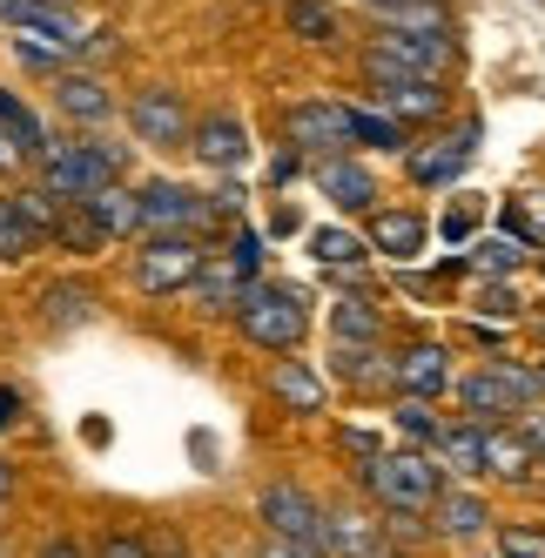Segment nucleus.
<instances>
[{
    "mask_svg": "<svg viewBox=\"0 0 545 558\" xmlns=\"http://www.w3.org/2000/svg\"><path fill=\"white\" fill-rule=\"evenodd\" d=\"M538 371L525 364H479V371H458L451 377V404L464 424L498 430V424H519L525 411H538Z\"/></svg>",
    "mask_w": 545,
    "mask_h": 558,
    "instance_id": "nucleus-1",
    "label": "nucleus"
},
{
    "mask_svg": "<svg viewBox=\"0 0 545 558\" xmlns=\"http://www.w3.org/2000/svg\"><path fill=\"white\" fill-rule=\"evenodd\" d=\"M129 169V155L114 142H48L41 155V189L55 195L61 209H88L101 189H114Z\"/></svg>",
    "mask_w": 545,
    "mask_h": 558,
    "instance_id": "nucleus-2",
    "label": "nucleus"
},
{
    "mask_svg": "<svg viewBox=\"0 0 545 558\" xmlns=\"http://www.w3.org/2000/svg\"><path fill=\"white\" fill-rule=\"evenodd\" d=\"M364 492H371V505H377L384 518H432V505H438V492H445V471L432 464V451L398 445V451H384V458L364 471Z\"/></svg>",
    "mask_w": 545,
    "mask_h": 558,
    "instance_id": "nucleus-3",
    "label": "nucleus"
},
{
    "mask_svg": "<svg viewBox=\"0 0 545 558\" xmlns=\"http://www.w3.org/2000/svg\"><path fill=\"white\" fill-rule=\"evenodd\" d=\"M237 330L269 356H290L310 337V296L296 283H250L237 303Z\"/></svg>",
    "mask_w": 545,
    "mask_h": 558,
    "instance_id": "nucleus-4",
    "label": "nucleus"
},
{
    "mask_svg": "<svg viewBox=\"0 0 545 558\" xmlns=\"http://www.w3.org/2000/svg\"><path fill=\"white\" fill-rule=\"evenodd\" d=\"M364 82H371V95H377V114H391L398 129H404V122H438L445 101H451L445 82H424V74L391 68V61H377V54H364Z\"/></svg>",
    "mask_w": 545,
    "mask_h": 558,
    "instance_id": "nucleus-5",
    "label": "nucleus"
},
{
    "mask_svg": "<svg viewBox=\"0 0 545 558\" xmlns=\"http://www.w3.org/2000/svg\"><path fill=\"white\" fill-rule=\"evenodd\" d=\"M203 263H209V250L196 235H148L135 250V290L142 296H182V290H196Z\"/></svg>",
    "mask_w": 545,
    "mask_h": 558,
    "instance_id": "nucleus-6",
    "label": "nucleus"
},
{
    "mask_svg": "<svg viewBox=\"0 0 545 558\" xmlns=\"http://www.w3.org/2000/svg\"><path fill=\"white\" fill-rule=\"evenodd\" d=\"M256 518L269 538H296V545H317L324 551V498L303 485V477H269L256 492Z\"/></svg>",
    "mask_w": 545,
    "mask_h": 558,
    "instance_id": "nucleus-7",
    "label": "nucleus"
},
{
    "mask_svg": "<svg viewBox=\"0 0 545 558\" xmlns=\"http://www.w3.org/2000/svg\"><path fill=\"white\" fill-rule=\"evenodd\" d=\"M424 525H432V538H438V545H464V551H479V545H492L498 511H492L485 485H445Z\"/></svg>",
    "mask_w": 545,
    "mask_h": 558,
    "instance_id": "nucleus-8",
    "label": "nucleus"
},
{
    "mask_svg": "<svg viewBox=\"0 0 545 558\" xmlns=\"http://www.w3.org/2000/svg\"><path fill=\"white\" fill-rule=\"evenodd\" d=\"M283 135H290V155H317V162H337L350 155V108L343 101H296L283 114Z\"/></svg>",
    "mask_w": 545,
    "mask_h": 558,
    "instance_id": "nucleus-9",
    "label": "nucleus"
},
{
    "mask_svg": "<svg viewBox=\"0 0 545 558\" xmlns=\"http://www.w3.org/2000/svg\"><path fill=\"white\" fill-rule=\"evenodd\" d=\"M129 129H135V142L142 148H189V101H182V88H169V82H148V88H135V101H129Z\"/></svg>",
    "mask_w": 545,
    "mask_h": 558,
    "instance_id": "nucleus-10",
    "label": "nucleus"
},
{
    "mask_svg": "<svg viewBox=\"0 0 545 558\" xmlns=\"http://www.w3.org/2000/svg\"><path fill=\"white\" fill-rule=\"evenodd\" d=\"M135 209H142L148 235H196L209 222V195H196L189 182H142Z\"/></svg>",
    "mask_w": 545,
    "mask_h": 558,
    "instance_id": "nucleus-11",
    "label": "nucleus"
},
{
    "mask_svg": "<svg viewBox=\"0 0 545 558\" xmlns=\"http://www.w3.org/2000/svg\"><path fill=\"white\" fill-rule=\"evenodd\" d=\"M364 54L391 61V68H411V74H424V82H445V74L458 68V41H451V34H398V27H377V41Z\"/></svg>",
    "mask_w": 545,
    "mask_h": 558,
    "instance_id": "nucleus-12",
    "label": "nucleus"
},
{
    "mask_svg": "<svg viewBox=\"0 0 545 558\" xmlns=\"http://www.w3.org/2000/svg\"><path fill=\"white\" fill-rule=\"evenodd\" d=\"M451 350L445 343H432V337H424V343H404L398 356H391V390L398 397H417V404H438V397L451 390Z\"/></svg>",
    "mask_w": 545,
    "mask_h": 558,
    "instance_id": "nucleus-13",
    "label": "nucleus"
},
{
    "mask_svg": "<svg viewBox=\"0 0 545 558\" xmlns=\"http://www.w3.org/2000/svg\"><path fill=\"white\" fill-rule=\"evenodd\" d=\"M384 551V518H371L364 505H324V558H377Z\"/></svg>",
    "mask_w": 545,
    "mask_h": 558,
    "instance_id": "nucleus-14",
    "label": "nucleus"
},
{
    "mask_svg": "<svg viewBox=\"0 0 545 558\" xmlns=\"http://www.w3.org/2000/svg\"><path fill=\"white\" fill-rule=\"evenodd\" d=\"M189 148H196V162H203V169L237 175V169L250 162V129H243V114H229V108L203 114V122L189 129Z\"/></svg>",
    "mask_w": 545,
    "mask_h": 558,
    "instance_id": "nucleus-15",
    "label": "nucleus"
},
{
    "mask_svg": "<svg viewBox=\"0 0 545 558\" xmlns=\"http://www.w3.org/2000/svg\"><path fill=\"white\" fill-rule=\"evenodd\" d=\"M432 464L445 471V485H479L485 477V430L464 424V417H445V430L432 437Z\"/></svg>",
    "mask_w": 545,
    "mask_h": 558,
    "instance_id": "nucleus-16",
    "label": "nucleus"
},
{
    "mask_svg": "<svg viewBox=\"0 0 545 558\" xmlns=\"http://www.w3.org/2000/svg\"><path fill=\"white\" fill-rule=\"evenodd\" d=\"M14 34H27V41H41L55 54H82L88 48V27H82V14H74L68 0H34V8L14 21Z\"/></svg>",
    "mask_w": 545,
    "mask_h": 558,
    "instance_id": "nucleus-17",
    "label": "nucleus"
},
{
    "mask_svg": "<svg viewBox=\"0 0 545 558\" xmlns=\"http://www.w3.org/2000/svg\"><path fill=\"white\" fill-rule=\"evenodd\" d=\"M269 397L290 411V417H324L330 411V384L303 364V356H277V371H269Z\"/></svg>",
    "mask_w": 545,
    "mask_h": 558,
    "instance_id": "nucleus-18",
    "label": "nucleus"
},
{
    "mask_svg": "<svg viewBox=\"0 0 545 558\" xmlns=\"http://www.w3.org/2000/svg\"><path fill=\"white\" fill-rule=\"evenodd\" d=\"M472 155H479V129H458L438 148H417L411 155V182L417 189H445V182H458L464 169H472Z\"/></svg>",
    "mask_w": 545,
    "mask_h": 558,
    "instance_id": "nucleus-19",
    "label": "nucleus"
},
{
    "mask_svg": "<svg viewBox=\"0 0 545 558\" xmlns=\"http://www.w3.org/2000/svg\"><path fill=\"white\" fill-rule=\"evenodd\" d=\"M310 182H317V189L330 195L337 209H350V216H364V209L377 203V175L358 162V155H337V162H317V169H310Z\"/></svg>",
    "mask_w": 545,
    "mask_h": 558,
    "instance_id": "nucleus-20",
    "label": "nucleus"
},
{
    "mask_svg": "<svg viewBox=\"0 0 545 558\" xmlns=\"http://www.w3.org/2000/svg\"><path fill=\"white\" fill-rule=\"evenodd\" d=\"M424 243H432V229H424V216H411V209H377L371 235H364V250L391 256V263H417Z\"/></svg>",
    "mask_w": 545,
    "mask_h": 558,
    "instance_id": "nucleus-21",
    "label": "nucleus"
},
{
    "mask_svg": "<svg viewBox=\"0 0 545 558\" xmlns=\"http://www.w3.org/2000/svg\"><path fill=\"white\" fill-rule=\"evenodd\" d=\"M330 337H337V350H377V343H384V310H377L364 290L337 296V303H330Z\"/></svg>",
    "mask_w": 545,
    "mask_h": 558,
    "instance_id": "nucleus-22",
    "label": "nucleus"
},
{
    "mask_svg": "<svg viewBox=\"0 0 545 558\" xmlns=\"http://www.w3.org/2000/svg\"><path fill=\"white\" fill-rule=\"evenodd\" d=\"M485 477H498V485H532L538 464H532V445L519 424H498L485 430Z\"/></svg>",
    "mask_w": 545,
    "mask_h": 558,
    "instance_id": "nucleus-23",
    "label": "nucleus"
},
{
    "mask_svg": "<svg viewBox=\"0 0 545 558\" xmlns=\"http://www.w3.org/2000/svg\"><path fill=\"white\" fill-rule=\"evenodd\" d=\"M55 108L68 114V122H108V114H114V95L95 82V74H61V82H55Z\"/></svg>",
    "mask_w": 545,
    "mask_h": 558,
    "instance_id": "nucleus-24",
    "label": "nucleus"
},
{
    "mask_svg": "<svg viewBox=\"0 0 545 558\" xmlns=\"http://www.w3.org/2000/svg\"><path fill=\"white\" fill-rule=\"evenodd\" d=\"M0 135H8L14 155H27V162H41L48 155V129H41V114H34L14 88H0Z\"/></svg>",
    "mask_w": 545,
    "mask_h": 558,
    "instance_id": "nucleus-25",
    "label": "nucleus"
},
{
    "mask_svg": "<svg viewBox=\"0 0 545 558\" xmlns=\"http://www.w3.org/2000/svg\"><path fill=\"white\" fill-rule=\"evenodd\" d=\"M283 27L296 34V41H310V48L343 41V14L330 8V0H283Z\"/></svg>",
    "mask_w": 545,
    "mask_h": 558,
    "instance_id": "nucleus-26",
    "label": "nucleus"
},
{
    "mask_svg": "<svg viewBox=\"0 0 545 558\" xmlns=\"http://www.w3.org/2000/svg\"><path fill=\"white\" fill-rule=\"evenodd\" d=\"M371 14H377L384 27H398V34H451L445 0H377Z\"/></svg>",
    "mask_w": 545,
    "mask_h": 558,
    "instance_id": "nucleus-27",
    "label": "nucleus"
},
{
    "mask_svg": "<svg viewBox=\"0 0 545 558\" xmlns=\"http://www.w3.org/2000/svg\"><path fill=\"white\" fill-rule=\"evenodd\" d=\"M243 290H250V276H243L237 263H229V256H209L189 296H196L203 310H237V303H243Z\"/></svg>",
    "mask_w": 545,
    "mask_h": 558,
    "instance_id": "nucleus-28",
    "label": "nucleus"
},
{
    "mask_svg": "<svg viewBox=\"0 0 545 558\" xmlns=\"http://www.w3.org/2000/svg\"><path fill=\"white\" fill-rule=\"evenodd\" d=\"M95 316V290L88 283H48L41 290V324L48 330H74V324H88Z\"/></svg>",
    "mask_w": 545,
    "mask_h": 558,
    "instance_id": "nucleus-29",
    "label": "nucleus"
},
{
    "mask_svg": "<svg viewBox=\"0 0 545 558\" xmlns=\"http://www.w3.org/2000/svg\"><path fill=\"white\" fill-rule=\"evenodd\" d=\"M48 235L27 222V209H21V195H0V263H27L34 250H41Z\"/></svg>",
    "mask_w": 545,
    "mask_h": 558,
    "instance_id": "nucleus-30",
    "label": "nucleus"
},
{
    "mask_svg": "<svg viewBox=\"0 0 545 558\" xmlns=\"http://www.w3.org/2000/svg\"><path fill=\"white\" fill-rule=\"evenodd\" d=\"M88 222L108 235V243H114V235H135L142 229V209H135V189H122V182H114V189H101L95 195V203H88Z\"/></svg>",
    "mask_w": 545,
    "mask_h": 558,
    "instance_id": "nucleus-31",
    "label": "nucleus"
},
{
    "mask_svg": "<svg viewBox=\"0 0 545 558\" xmlns=\"http://www.w3.org/2000/svg\"><path fill=\"white\" fill-rule=\"evenodd\" d=\"M391 430L404 437L411 451H432V437L445 430V411L438 404H417V397H398V404H391Z\"/></svg>",
    "mask_w": 545,
    "mask_h": 558,
    "instance_id": "nucleus-32",
    "label": "nucleus"
},
{
    "mask_svg": "<svg viewBox=\"0 0 545 558\" xmlns=\"http://www.w3.org/2000/svg\"><path fill=\"white\" fill-rule=\"evenodd\" d=\"M350 390H391V356H384V343L377 350H337V364H330Z\"/></svg>",
    "mask_w": 545,
    "mask_h": 558,
    "instance_id": "nucleus-33",
    "label": "nucleus"
},
{
    "mask_svg": "<svg viewBox=\"0 0 545 558\" xmlns=\"http://www.w3.org/2000/svg\"><path fill=\"white\" fill-rule=\"evenodd\" d=\"M350 142L377 148V155H398L404 148V129L391 122V114H377V108H350Z\"/></svg>",
    "mask_w": 545,
    "mask_h": 558,
    "instance_id": "nucleus-34",
    "label": "nucleus"
},
{
    "mask_svg": "<svg viewBox=\"0 0 545 558\" xmlns=\"http://www.w3.org/2000/svg\"><path fill=\"white\" fill-rule=\"evenodd\" d=\"M492 551L498 558H545V525H532V518H498Z\"/></svg>",
    "mask_w": 545,
    "mask_h": 558,
    "instance_id": "nucleus-35",
    "label": "nucleus"
},
{
    "mask_svg": "<svg viewBox=\"0 0 545 558\" xmlns=\"http://www.w3.org/2000/svg\"><path fill=\"white\" fill-rule=\"evenodd\" d=\"M310 256H317L324 269H350V263H364V243L350 229H317L310 235Z\"/></svg>",
    "mask_w": 545,
    "mask_h": 558,
    "instance_id": "nucleus-36",
    "label": "nucleus"
},
{
    "mask_svg": "<svg viewBox=\"0 0 545 558\" xmlns=\"http://www.w3.org/2000/svg\"><path fill=\"white\" fill-rule=\"evenodd\" d=\"M472 269H485V276H512L519 263H525V250L519 243H505V235H485V243H472V256H464Z\"/></svg>",
    "mask_w": 545,
    "mask_h": 558,
    "instance_id": "nucleus-37",
    "label": "nucleus"
},
{
    "mask_svg": "<svg viewBox=\"0 0 545 558\" xmlns=\"http://www.w3.org/2000/svg\"><path fill=\"white\" fill-rule=\"evenodd\" d=\"M88 558H155V538H142V532H108Z\"/></svg>",
    "mask_w": 545,
    "mask_h": 558,
    "instance_id": "nucleus-38",
    "label": "nucleus"
},
{
    "mask_svg": "<svg viewBox=\"0 0 545 558\" xmlns=\"http://www.w3.org/2000/svg\"><path fill=\"white\" fill-rule=\"evenodd\" d=\"M229 263H237L250 283H263V235H256V229H243L237 243H229Z\"/></svg>",
    "mask_w": 545,
    "mask_h": 558,
    "instance_id": "nucleus-39",
    "label": "nucleus"
},
{
    "mask_svg": "<svg viewBox=\"0 0 545 558\" xmlns=\"http://www.w3.org/2000/svg\"><path fill=\"white\" fill-rule=\"evenodd\" d=\"M337 445H343L350 458H358V477H364V471H371V464L384 458V445H377V430H337Z\"/></svg>",
    "mask_w": 545,
    "mask_h": 558,
    "instance_id": "nucleus-40",
    "label": "nucleus"
},
{
    "mask_svg": "<svg viewBox=\"0 0 545 558\" xmlns=\"http://www.w3.org/2000/svg\"><path fill=\"white\" fill-rule=\"evenodd\" d=\"M519 430H525L532 464H538V477H545V411H525V417H519Z\"/></svg>",
    "mask_w": 545,
    "mask_h": 558,
    "instance_id": "nucleus-41",
    "label": "nucleus"
},
{
    "mask_svg": "<svg viewBox=\"0 0 545 558\" xmlns=\"http://www.w3.org/2000/svg\"><path fill=\"white\" fill-rule=\"evenodd\" d=\"M14 54H21V68H61V54L41 48V41H27V34H14Z\"/></svg>",
    "mask_w": 545,
    "mask_h": 558,
    "instance_id": "nucleus-42",
    "label": "nucleus"
},
{
    "mask_svg": "<svg viewBox=\"0 0 545 558\" xmlns=\"http://www.w3.org/2000/svg\"><path fill=\"white\" fill-rule=\"evenodd\" d=\"M472 229H479V203H458V209L445 216V235H451V243H464Z\"/></svg>",
    "mask_w": 545,
    "mask_h": 558,
    "instance_id": "nucleus-43",
    "label": "nucleus"
},
{
    "mask_svg": "<svg viewBox=\"0 0 545 558\" xmlns=\"http://www.w3.org/2000/svg\"><path fill=\"white\" fill-rule=\"evenodd\" d=\"M34 558H88V545L61 532V538H48V545H41V551H34Z\"/></svg>",
    "mask_w": 545,
    "mask_h": 558,
    "instance_id": "nucleus-44",
    "label": "nucleus"
},
{
    "mask_svg": "<svg viewBox=\"0 0 545 558\" xmlns=\"http://www.w3.org/2000/svg\"><path fill=\"white\" fill-rule=\"evenodd\" d=\"M8 424H21V390L0 384V430H8Z\"/></svg>",
    "mask_w": 545,
    "mask_h": 558,
    "instance_id": "nucleus-45",
    "label": "nucleus"
},
{
    "mask_svg": "<svg viewBox=\"0 0 545 558\" xmlns=\"http://www.w3.org/2000/svg\"><path fill=\"white\" fill-rule=\"evenodd\" d=\"M485 310H492V316H519V303H512V290H505V283L485 290Z\"/></svg>",
    "mask_w": 545,
    "mask_h": 558,
    "instance_id": "nucleus-46",
    "label": "nucleus"
},
{
    "mask_svg": "<svg viewBox=\"0 0 545 558\" xmlns=\"http://www.w3.org/2000/svg\"><path fill=\"white\" fill-rule=\"evenodd\" d=\"M27 8H34V0H0V21H8V27H14V21H21Z\"/></svg>",
    "mask_w": 545,
    "mask_h": 558,
    "instance_id": "nucleus-47",
    "label": "nucleus"
},
{
    "mask_svg": "<svg viewBox=\"0 0 545 558\" xmlns=\"http://www.w3.org/2000/svg\"><path fill=\"white\" fill-rule=\"evenodd\" d=\"M8 498H14V464L0 458V505H8Z\"/></svg>",
    "mask_w": 545,
    "mask_h": 558,
    "instance_id": "nucleus-48",
    "label": "nucleus"
},
{
    "mask_svg": "<svg viewBox=\"0 0 545 558\" xmlns=\"http://www.w3.org/2000/svg\"><path fill=\"white\" fill-rule=\"evenodd\" d=\"M155 558H189V551L182 545H155Z\"/></svg>",
    "mask_w": 545,
    "mask_h": 558,
    "instance_id": "nucleus-49",
    "label": "nucleus"
},
{
    "mask_svg": "<svg viewBox=\"0 0 545 558\" xmlns=\"http://www.w3.org/2000/svg\"><path fill=\"white\" fill-rule=\"evenodd\" d=\"M377 558H411V551H404V545H384V551H377Z\"/></svg>",
    "mask_w": 545,
    "mask_h": 558,
    "instance_id": "nucleus-50",
    "label": "nucleus"
},
{
    "mask_svg": "<svg viewBox=\"0 0 545 558\" xmlns=\"http://www.w3.org/2000/svg\"><path fill=\"white\" fill-rule=\"evenodd\" d=\"M472 558H498V551H472Z\"/></svg>",
    "mask_w": 545,
    "mask_h": 558,
    "instance_id": "nucleus-51",
    "label": "nucleus"
},
{
    "mask_svg": "<svg viewBox=\"0 0 545 558\" xmlns=\"http://www.w3.org/2000/svg\"><path fill=\"white\" fill-rule=\"evenodd\" d=\"M538 384H545V364H538Z\"/></svg>",
    "mask_w": 545,
    "mask_h": 558,
    "instance_id": "nucleus-52",
    "label": "nucleus"
}]
</instances>
